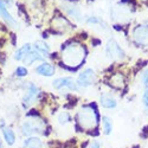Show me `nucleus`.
I'll list each match as a JSON object with an SVG mask.
<instances>
[{"instance_id": "1", "label": "nucleus", "mask_w": 148, "mask_h": 148, "mask_svg": "<svg viewBox=\"0 0 148 148\" xmlns=\"http://www.w3.org/2000/svg\"><path fill=\"white\" fill-rule=\"evenodd\" d=\"M84 57L85 50L79 44H69L62 52V59H63L64 64L73 68H77L83 62Z\"/></svg>"}, {"instance_id": "2", "label": "nucleus", "mask_w": 148, "mask_h": 148, "mask_svg": "<svg viewBox=\"0 0 148 148\" xmlns=\"http://www.w3.org/2000/svg\"><path fill=\"white\" fill-rule=\"evenodd\" d=\"M77 121L83 129L92 130L98 125V114L90 106H84L77 114Z\"/></svg>"}, {"instance_id": "3", "label": "nucleus", "mask_w": 148, "mask_h": 148, "mask_svg": "<svg viewBox=\"0 0 148 148\" xmlns=\"http://www.w3.org/2000/svg\"><path fill=\"white\" fill-rule=\"evenodd\" d=\"M43 122L38 119H31L29 121H25L21 125V133L26 136H33L37 134H42L44 130Z\"/></svg>"}, {"instance_id": "4", "label": "nucleus", "mask_w": 148, "mask_h": 148, "mask_svg": "<svg viewBox=\"0 0 148 148\" xmlns=\"http://www.w3.org/2000/svg\"><path fill=\"white\" fill-rule=\"evenodd\" d=\"M106 53L108 58L110 59H123L126 57L125 51L122 50V47L115 39H109L106 46Z\"/></svg>"}, {"instance_id": "5", "label": "nucleus", "mask_w": 148, "mask_h": 148, "mask_svg": "<svg viewBox=\"0 0 148 148\" xmlns=\"http://www.w3.org/2000/svg\"><path fill=\"white\" fill-rule=\"evenodd\" d=\"M95 81H96L95 71L91 68H88L78 75V78H77L76 83L78 85V88H88L91 84H94Z\"/></svg>"}, {"instance_id": "6", "label": "nucleus", "mask_w": 148, "mask_h": 148, "mask_svg": "<svg viewBox=\"0 0 148 148\" xmlns=\"http://www.w3.org/2000/svg\"><path fill=\"white\" fill-rule=\"evenodd\" d=\"M133 40L136 45L148 46V26L138 25L133 31Z\"/></svg>"}, {"instance_id": "7", "label": "nucleus", "mask_w": 148, "mask_h": 148, "mask_svg": "<svg viewBox=\"0 0 148 148\" xmlns=\"http://www.w3.org/2000/svg\"><path fill=\"white\" fill-rule=\"evenodd\" d=\"M52 87L56 90H62L64 88H66L69 90H73V91L78 90L77 83L73 81L71 77H59V78H56L52 82Z\"/></svg>"}, {"instance_id": "8", "label": "nucleus", "mask_w": 148, "mask_h": 148, "mask_svg": "<svg viewBox=\"0 0 148 148\" xmlns=\"http://www.w3.org/2000/svg\"><path fill=\"white\" fill-rule=\"evenodd\" d=\"M38 95H39V89L37 88L34 84L30 83L27 85V92H26V95L24 96V98H23V106L25 107V108H27L29 106H31Z\"/></svg>"}, {"instance_id": "9", "label": "nucleus", "mask_w": 148, "mask_h": 148, "mask_svg": "<svg viewBox=\"0 0 148 148\" xmlns=\"http://www.w3.org/2000/svg\"><path fill=\"white\" fill-rule=\"evenodd\" d=\"M63 8L65 10L66 14H68L69 17H71L73 20L81 21V19H82V13H81V10H79L77 6L71 5V4H64V5H63Z\"/></svg>"}, {"instance_id": "10", "label": "nucleus", "mask_w": 148, "mask_h": 148, "mask_svg": "<svg viewBox=\"0 0 148 148\" xmlns=\"http://www.w3.org/2000/svg\"><path fill=\"white\" fill-rule=\"evenodd\" d=\"M55 66L49 64V63H42L40 65H38L36 68V72L38 73L40 76H45V77H50V76H53L55 75Z\"/></svg>"}, {"instance_id": "11", "label": "nucleus", "mask_w": 148, "mask_h": 148, "mask_svg": "<svg viewBox=\"0 0 148 148\" xmlns=\"http://www.w3.org/2000/svg\"><path fill=\"white\" fill-rule=\"evenodd\" d=\"M0 16L4 18V20L8 24V25L13 26V27H17V21H16V19L12 17L11 13L7 11L6 5L3 3V0H0Z\"/></svg>"}, {"instance_id": "12", "label": "nucleus", "mask_w": 148, "mask_h": 148, "mask_svg": "<svg viewBox=\"0 0 148 148\" xmlns=\"http://www.w3.org/2000/svg\"><path fill=\"white\" fill-rule=\"evenodd\" d=\"M100 103L103 108H107V109H114L117 107V101L113 96H110L109 94H103L101 95L100 97Z\"/></svg>"}, {"instance_id": "13", "label": "nucleus", "mask_w": 148, "mask_h": 148, "mask_svg": "<svg viewBox=\"0 0 148 148\" xmlns=\"http://www.w3.org/2000/svg\"><path fill=\"white\" fill-rule=\"evenodd\" d=\"M43 142L38 136H29L24 140L23 148H42Z\"/></svg>"}, {"instance_id": "14", "label": "nucleus", "mask_w": 148, "mask_h": 148, "mask_svg": "<svg viewBox=\"0 0 148 148\" xmlns=\"http://www.w3.org/2000/svg\"><path fill=\"white\" fill-rule=\"evenodd\" d=\"M37 60H42V62H44V57L38 52V51H36V50H31L29 53H27V56L24 58V63L25 64H27V65H31L32 63H34V62H37Z\"/></svg>"}, {"instance_id": "15", "label": "nucleus", "mask_w": 148, "mask_h": 148, "mask_svg": "<svg viewBox=\"0 0 148 148\" xmlns=\"http://www.w3.org/2000/svg\"><path fill=\"white\" fill-rule=\"evenodd\" d=\"M34 50L38 51L43 57H49L50 56V47H49V45L45 43V42H42V40H38L34 43Z\"/></svg>"}, {"instance_id": "16", "label": "nucleus", "mask_w": 148, "mask_h": 148, "mask_svg": "<svg viewBox=\"0 0 148 148\" xmlns=\"http://www.w3.org/2000/svg\"><path fill=\"white\" fill-rule=\"evenodd\" d=\"M3 134H4V139H5V141H6V143L8 146L14 145V142H16V134H14V132L12 130L10 127H4L3 128Z\"/></svg>"}, {"instance_id": "17", "label": "nucleus", "mask_w": 148, "mask_h": 148, "mask_svg": "<svg viewBox=\"0 0 148 148\" xmlns=\"http://www.w3.org/2000/svg\"><path fill=\"white\" fill-rule=\"evenodd\" d=\"M31 45L30 44H25V45H23L20 49H18V50L16 51L14 53V59L17 60H24V58H25L27 56V53L31 51Z\"/></svg>"}, {"instance_id": "18", "label": "nucleus", "mask_w": 148, "mask_h": 148, "mask_svg": "<svg viewBox=\"0 0 148 148\" xmlns=\"http://www.w3.org/2000/svg\"><path fill=\"white\" fill-rule=\"evenodd\" d=\"M110 84L116 89H122L123 85H125V78H123L122 73H115L114 76H112V78H110Z\"/></svg>"}, {"instance_id": "19", "label": "nucleus", "mask_w": 148, "mask_h": 148, "mask_svg": "<svg viewBox=\"0 0 148 148\" xmlns=\"http://www.w3.org/2000/svg\"><path fill=\"white\" fill-rule=\"evenodd\" d=\"M102 123H103V130H104V134L106 135H109L110 133L113 132V122L109 117L104 116L103 120H102Z\"/></svg>"}, {"instance_id": "20", "label": "nucleus", "mask_w": 148, "mask_h": 148, "mask_svg": "<svg viewBox=\"0 0 148 148\" xmlns=\"http://www.w3.org/2000/svg\"><path fill=\"white\" fill-rule=\"evenodd\" d=\"M57 120H58V123H59L60 126H65V125H68V123H70L71 117H70V115H69L66 112H62V113L58 115Z\"/></svg>"}, {"instance_id": "21", "label": "nucleus", "mask_w": 148, "mask_h": 148, "mask_svg": "<svg viewBox=\"0 0 148 148\" xmlns=\"http://www.w3.org/2000/svg\"><path fill=\"white\" fill-rule=\"evenodd\" d=\"M87 24H89V25H98V24H101L102 26H104V23L98 18V17H90L87 19Z\"/></svg>"}, {"instance_id": "22", "label": "nucleus", "mask_w": 148, "mask_h": 148, "mask_svg": "<svg viewBox=\"0 0 148 148\" xmlns=\"http://www.w3.org/2000/svg\"><path fill=\"white\" fill-rule=\"evenodd\" d=\"M16 75L19 76V77H24L27 75V69L25 66H18L17 70H16Z\"/></svg>"}, {"instance_id": "23", "label": "nucleus", "mask_w": 148, "mask_h": 148, "mask_svg": "<svg viewBox=\"0 0 148 148\" xmlns=\"http://www.w3.org/2000/svg\"><path fill=\"white\" fill-rule=\"evenodd\" d=\"M142 103H143L145 108L147 109V112H148V88L145 90V92L142 95Z\"/></svg>"}, {"instance_id": "24", "label": "nucleus", "mask_w": 148, "mask_h": 148, "mask_svg": "<svg viewBox=\"0 0 148 148\" xmlns=\"http://www.w3.org/2000/svg\"><path fill=\"white\" fill-rule=\"evenodd\" d=\"M142 83H143L145 87L148 88V69L143 72V75H142Z\"/></svg>"}, {"instance_id": "25", "label": "nucleus", "mask_w": 148, "mask_h": 148, "mask_svg": "<svg viewBox=\"0 0 148 148\" xmlns=\"http://www.w3.org/2000/svg\"><path fill=\"white\" fill-rule=\"evenodd\" d=\"M88 148H101V143L98 142V141H92V142L88 146Z\"/></svg>"}, {"instance_id": "26", "label": "nucleus", "mask_w": 148, "mask_h": 148, "mask_svg": "<svg viewBox=\"0 0 148 148\" xmlns=\"http://www.w3.org/2000/svg\"><path fill=\"white\" fill-rule=\"evenodd\" d=\"M0 148H4V146H3V142H1V139H0Z\"/></svg>"}]
</instances>
